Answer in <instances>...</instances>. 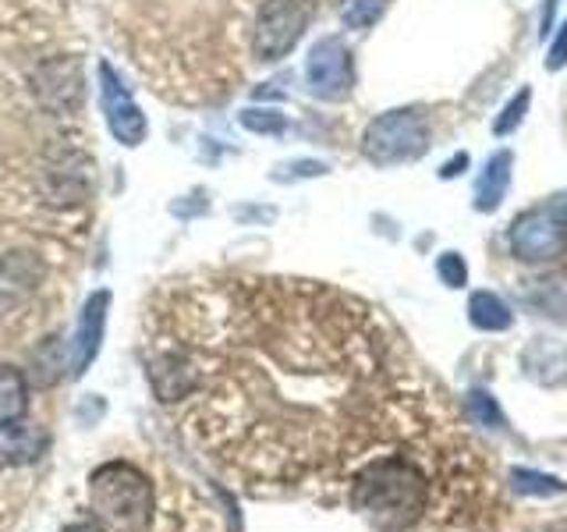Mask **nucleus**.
<instances>
[{"label":"nucleus","mask_w":567,"mask_h":532,"mask_svg":"<svg viewBox=\"0 0 567 532\" xmlns=\"http://www.w3.org/2000/svg\"><path fill=\"white\" fill-rule=\"evenodd\" d=\"M277 313L266 337L270 372L195 387L171 405L230 487L333 508L386 458L483 472L447 395L377 313L327 291Z\"/></svg>","instance_id":"f257e3e1"},{"label":"nucleus","mask_w":567,"mask_h":532,"mask_svg":"<svg viewBox=\"0 0 567 532\" xmlns=\"http://www.w3.org/2000/svg\"><path fill=\"white\" fill-rule=\"evenodd\" d=\"M89 508L111 532H142L156 519L159 493L142 466L128 458H111L89 475Z\"/></svg>","instance_id":"f03ea898"},{"label":"nucleus","mask_w":567,"mask_h":532,"mask_svg":"<svg viewBox=\"0 0 567 532\" xmlns=\"http://www.w3.org/2000/svg\"><path fill=\"white\" fill-rule=\"evenodd\" d=\"M430 139L433 132L425 114L415 111V106H398V111H386L369 121V129L362 135V153L380 167L408 164V160H419L430 150Z\"/></svg>","instance_id":"7ed1b4c3"},{"label":"nucleus","mask_w":567,"mask_h":532,"mask_svg":"<svg viewBox=\"0 0 567 532\" xmlns=\"http://www.w3.org/2000/svg\"><path fill=\"white\" fill-rule=\"evenodd\" d=\"M316 14V0H262L252 25V58L277 64L298 47Z\"/></svg>","instance_id":"20e7f679"},{"label":"nucleus","mask_w":567,"mask_h":532,"mask_svg":"<svg viewBox=\"0 0 567 532\" xmlns=\"http://www.w3.org/2000/svg\"><path fill=\"white\" fill-rule=\"evenodd\" d=\"M306 85L316 100L337 103L354 89V58L341 35L316 40L306 58Z\"/></svg>","instance_id":"39448f33"},{"label":"nucleus","mask_w":567,"mask_h":532,"mask_svg":"<svg viewBox=\"0 0 567 532\" xmlns=\"http://www.w3.org/2000/svg\"><path fill=\"white\" fill-rule=\"evenodd\" d=\"M96 79H100V111L106 117L111 135L128 150L142 146L150 135V121H146V114H142V106L135 103L132 89L121 82V75L106 61H100Z\"/></svg>","instance_id":"423d86ee"},{"label":"nucleus","mask_w":567,"mask_h":532,"mask_svg":"<svg viewBox=\"0 0 567 532\" xmlns=\"http://www.w3.org/2000/svg\"><path fill=\"white\" fill-rule=\"evenodd\" d=\"M564 217L557 206H536L522 213L518 221L511 224V253L525 259V263H543V259H554L560 256L564 248Z\"/></svg>","instance_id":"0eeeda50"},{"label":"nucleus","mask_w":567,"mask_h":532,"mask_svg":"<svg viewBox=\"0 0 567 532\" xmlns=\"http://www.w3.org/2000/svg\"><path fill=\"white\" fill-rule=\"evenodd\" d=\"M32 93L50 114H75L85 100V75L75 58H50L32 71Z\"/></svg>","instance_id":"6e6552de"},{"label":"nucleus","mask_w":567,"mask_h":532,"mask_svg":"<svg viewBox=\"0 0 567 532\" xmlns=\"http://www.w3.org/2000/svg\"><path fill=\"white\" fill-rule=\"evenodd\" d=\"M47 277V263L32 248H11L0 256V316H11L40 291Z\"/></svg>","instance_id":"1a4fd4ad"},{"label":"nucleus","mask_w":567,"mask_h":532,"mask_svg":"<svg viewBox=\"0 0 567 532\" xmlns=\"http://www.w3.org/2000/svg\"><path fill=\"white\" fill-rule=\"evenodd\" d=\"M106 309H111V291H93L85 301V309L79 316L75 327V355H71V377H82V372L93 366L100 355L103 341V327H106Z\"/></svg>","instance_id":"9d476101"},{"label":"nucleus","mask_w":567,"mask_h":532,"mask_svg":"<svg viewBox=\"0 0 567 532\" xmlns=\"http://www.w3.org/2000/svg\"><path fill=\"white\" fill-rule=\"evenodd\" d=\"M29 398H32V383L25 377V369L0 362V430H14V426L25 422Z\"/></svg>","instance_id":"9b49d317"},{"label":"nucleus","mask_w":567,"mask_h":532,"mask_svg":"<svg viewBox=\"0 0 567 532\" xmlns=\"http://www.w3.org/2000/svg\"><path fill=\"white\" fill-rule=\"evenodd\" d=\"M511 164H514L511 150H501V153H493L486 160L483 171H478V177H475V200H472L478 213H493L496 206L504 203V195L511 188Z\"/></svg>","instance_id":"f8f14e48"},{"label":"nucleus","mask_w":567,"mask_h":532,"mask_svg":"<svg viewBox=\"0 0 567 532\" xmlns=\"http://www.w3.org/2000/svg\"><path fill=\"white\" fill-rule=\"evenodd\" d=\"M468 319H472V327H478V330H507L514 324V313H511V306L501 295L475 291L468 298Z\"/></svg>","instance_id":"ddd939ff"},{"label":"nucleus","mask_w":567,"mask_h":532,"mask_svg":"<svg viewBox=\"0 0 567 532\" xmlns=\"http://www.w3.org/2000/svg\"><path fill=\"white\" fill-rule=\"evenodd\" d=\"M238 124L252 135H284L288 132V117H284L280 111H274V106H245V111L238 114Z\"/></svg>","instance_id":"4468645a"},{"label":"nucleus","mask_w":567,"mask_h":532,"mask_svg":"<svg viewBox=\"0 0 567 532\" xmlns=\"http://www.w3.org/2000/svg\"><path fill=\"white\" fill-rule=\"evenodd\" d=\"M511 487L518 493H532V497H554L564 493V483L554 475L532 472V469H511Z\"/></svg>","instance_id":"2eb2a0df"},{"label":"nucleus","mask_w":567,"mask_h":532,"mask_svg":"<svg viewBox=\"0 0 567 532\" xmlns=\"http://www.w3.org/2000/svg\"><path fill=\"white\" fill-rule=\"evenodd\" d=\"M383 11H386V0H344L341 18L348 29H369L380 22Z\"/></svg>","instance_id":"dca6fc26"},{"label":"nucleus","mask_w":567,"mask_h":532,"mask_svg":"<svg viewBox=\"0 0 567 532\" xmlns=\"http://www.w3.org/2000/svg\"><path fill=\"white\" fill-rule=\"evenodd\" d=\"M528 103H532V89H518L507 103H504V111L496 114V121H493V135H511L518 124L525 121V114H528Z\"/></svg>","instance_id":"f3484780"},{"label":"nucleus","mask_w":567,"mask_h":532,"mask_svg":"<svg viewBox=\"0 0 567 532\" xmlns=\"http://www.w3.org/2000/svg\"><path fill=\"white\" fill-rule=\"evenodd\" d=\"M468 412L478 426H489V430H501L504 426V412H501V405H496L486 390H472L468 395Z\"/></svg>","instance_id":"a211bd4d"},{"label":"nucleus","mask_w":567,"mask_h":532,"mask_svg":"<svg viewBox=\"0 0 567 532\" xmlns=\"http://www.w3.org/2000/svg\"><path fill=\"white\" fill-rule=\"evenodd\" d=\"M330 167L323 160H295V164H280L270 177L274 182H298V177H323Z\"/></svg>","instance_id":"6ab92c4d"},{"label":"nucleus","mask_w":567,"mask_h":532,"mask_svg":"<svg viewBox=\"0 0 567 532\" xmlns=\"http://www.w3.org/2000/svg\"><path fill=\"white\" fill-rule=\"evenodd\" d=\"M436 274L443 277V284H447V288H465L468 266H465V259H461V253H443L436 259Z\"/></svg>","instance_id":"aec40b11"},{"label":"nucleus","mask_w":567,"mask_h":532,"mask_svg":"<svg viewBox=\"0 0 567 532\" xmlns=\"http://www.w3.org/2000/svg\"><path fill=\"white\" fill-rule=\"evenodd\" d=\"M206 209H209V200H203V192H192V195H185V200L171 203V213H174V217H182V221L199 217V213H206Z\"/></svg>","instance_id":"412c9836"},{"label":"nucleus","mask_w":567,"mask_h":532,"mask_svg":"<svg viewBox=\"0 0 567 532\" xmlns=\"http://www.w3.org/2000/svg\"><path fill=\"white\" fill-rule=\"evenodd\" d=\"M567 64V22L557 29L554 43H549V58H546V68L549 71H560Z\"/></svg>","instance_id":"4be33fe9"},{"label":"nucleus","mask_w":567,"mask_h":532,"mask_svg":"<svg viewBox=\"0 0 567 532\" xmlns=\"http://www.w3.org/2000/svg\"><path fill=\"white\" fill-rule=\"evenodd\" d=\"M61 532H111L103 522H96V519H79V522H71V525H64Z\"/></svg>","instance_id":"5701e85b"},{"label":"nucleus","mask_w":567,"mask_h":532,"mask_svg":"<svg viewBox=\"0 0 567 532\" xmlns=\"http://www.w3.org/2000/svg\"><path fill=\"white\" fill-rule=\"evenodd\" d=\"M465 167H468V153H457V156L451 160V164H443V167H440V177H457Z\"/></svg>","instance_id":"b1692460"},{"label":"nucleus","mask_w":567,"mask_h":532,"mask_svg":"<svg viewBox=\"0 0 567 532\" xmlns=\"http://www.w3.org/2000/svg\"><path fill=\"white\" fill-rule=\"evenodd\" d=\"M557 4H560V0H546V14H543V35L549 32V29H554V11H557Z\"/></svg>","instance_id":"393cba45"},{"label":"nucleus","mask_w":567,"mask_h":532,"mask_svg":"<svg viewBox=\"0 0 567 532\" xmlns=\"http://www.w3.org/2000/svg\"><path fill=\"white\" fill-rule=\"evenodd\" d=\"M238 217H274V209H238Z\"/></svg>","instance_id":"a878e982"},{"label":"nucleus","mask_w":567,"mask_h":532,"mask_svg":"<svg viewBox=\"0 0 567 532\" xmlns=\"http://www.w3.org/2000/svg\"><path fill=\"white\" fill-rule=\"evenodd\" d=\"M557 209H560V217L567 221V195H564V200H560V206H557Z\"/></svg>","instance_id":"bb28decb"}]
</instances>
